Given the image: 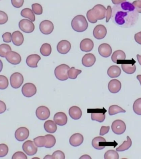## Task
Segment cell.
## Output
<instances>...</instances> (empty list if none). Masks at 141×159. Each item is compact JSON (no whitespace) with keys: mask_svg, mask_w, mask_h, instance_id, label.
I'll return each mask as SVG.
<instances>
[{"mask_svg":"<svg viewBox=\"0 0 141 159\" xmlns=\"http://www.w3.org/2000/svg\"><path fill=\"white\" fill-rule=\"evenodd\" d=\"M19 27L21 30L26 33H32L35 29V25L33 22L26 19L19 21Z\"/></svg>","mask_w":141,"mask_h":159,"instance_id":"obj_6","label":"cell"},{"mask_svg":"<svg viewBox=\"0 0 141 159\" xmlns=\"http://www.w3.org/2000/svg\"><path fill=\"white\" fill-rule=\"evenodd\" d=\"M46 139L45 136H40L33 139V142L37 147H43L45 146Z\"/></svg>","mask_w":141,"mask_h":159,"instance_id":"obj_37","label":"cell"},{"mask_svg":"<svg viewBox=\"0 0 141 159\" xmlns=\"http://www.w3.org/2000/svg\"><path fill=\"white\" fill-rule=\"evenodd\" d=\"M105 159H118L119 158L118 153L114 150H109L106 151L104 156Z\"/></svg>","mask_w":141,"mask_h":159,"instance_id":"obj_39","label":"cell"},{"mask_svg":"<svg viewBox=\"0 0 141 159\" xmlns=\"http://www.w3.org/2000/svg\"><path fill=\"white\" fill-rule=\"evenodd\" d=\"M11 3L13 7L19 8L23 6L24 0H11Z\"/></svg>","mask_w":141,"mask_h":159,"instance_id":"obj_47","label":"cell"},{"mask_svg":"<svg viewBox=\"0 0 141 159\" xmlns=\"http://www.w3.org/2000/svg\"><path fill=\"white\" fill-rule=\"evenodd\" d=\"M36 116L38 119L41 120H45L49 118L50 112L47 107L41 106L37 108L36 111Z\"/></svg>","mask_w":141,"mask_h":159,"instance_id":"obj_11","label":"cell"},{"mask_svg":"<svg viewBox=\"0 0 141 159\" xmlns=\"http://www.w3.org/2000/svg\"><path fill=\"white\" fill-rule=\"evenodd\" d=\"M0 1H1V0H0Z\"/></svg>","mask_w":141,"mask_h":159,"instance_id":"obj_61","label":"cell"},{"mask_svg":"<svg viewBox=\"0 0 141 159\" xmlns=\"http://www.w3.org/2000/svg\"><path fill=\"white\" fill-rule=\"evenodd\" d=\"M112 10L113 22L120 27H132L138 21L139 15L130 2H124L116 5L113 6Z\"/></svg>","mask_w":141,"mask_h":159,"instance_id":"obj_1","label":"cell"},{"mask_svg":"<svg viewBox=\"0 0 141 159\" xmlns=\"http://www.w3.org/2000/svg\"><path fill=\"white\" fill-rule=\"evenodd\" d=\"M135 39L137 43L141 45V31L135 34Z\"/></svg>","mask_w":141,"mask_h":159,"instance_id":"obj_53","label":"cell"},{"mask_svg":"<svg viewBox=\"0 0 141 159\" xmlns=\"http://www.w3.org/2000/svg\"><path fill=\"white\" fill-rule=\"evenodd\" d=\"M107 30L106 27L102 25H98L94 29L93 34L96 39H102L106 37Z\"/></svg>","mask_w":141,"mask_h":159,"instance_id":"obj_13","label":"cell"},{"mask_svg":"<svg viewBox=\"0 0 141 159\" xmlns=\"http://www.w3.org/2000/svg\"><path fill=\"white\" fill-rule=\"evenodd\" d=\"M72 28L78 32H82L87 29L88 24L85 16L79 15L75 16L72 20Z\"/></svg>","mask_w":141,"mask_h":159,"instance_id":"obj_3","label":"cell"},{"mask_svg":"<svg viewBox=\"0 0 141 159\" xmlns=\"http://www.w3.org/2000/svg\"><path fill=\"white\" fill-rule=\"evenodd\" d=\"M112 10L111 8V6H107V8L106 9V22H108L110 19L111 17V16H112Z\"/></svg>","mask_w":141,"mask_h":159,"instance_id":"obj_49","label":"cell"},{"mask_svg":"<svg viewBox=\"0 0 141 159\" xmlns=\"http://www.w3.org/2000/svg\"><path fill=\"white\" fill-rule=\"evenodd\" d=\"M40 30L43 34H50L54 30V25L51 21L48 20H44L40 24Z\"/></svg>","mask_w":141,"mask_h":159,"instance_id":"obj_10","label":"cell"},{"mask_svg":"<svg viewBox=\"0 0 141 159\" xmlns=\"http://www.w3.org/2000/svg\"><path fill=\"white\" fill-rule=\"evenodd\" d=\"M8 79L6 76L0 75V89H5L8 86Z\"/></svg>","mask_w":141,"mask_h":159,"instance_id":"obj_41","label":"cell"},{"mask_svg":"<svg viewBox=\"0 0 141 159\" xmlns=\"http://www.w3.org/2000/svg\"><path fill=\"white\" fill-rule=\"evenodd\" d=\"M8 16L6 12L0 11V25L6 23L8 21Z\"/></svg>","mask_w":141,"mask_h":159,"instance_id":"obj_45","label":"cell"},{"mask_svg":"<svg viewBox=\"0 0 141 159\" xmlns=\"http://www.w3.org/2000/svg\"><path fill=\"white\" fill-rule=\"evenodd\" d=\"M111 129L114 134L117 135H121L126 131V124L122 120L118 119L112 123Z\"/></svg>","mask_w":141,"mask_h":159,"instance_id":"obj_8","label":"cell"},{"mask_svg":"<svg viewBox=\"0 0 141 159\" xmlns=\"http://www.w3.org/2000/svg\"><path fill=\"white\" fill-rule=\"evenodd\" d=\"M43 159H53V157H52V156H51L50 155H46L45 157H44Z\"/></svg>","mask_w":141,"mask_h":159,"instance_id":"obj_58","label":"cell"},{"mask_svg":"<svg viewBox=\"0 0 141 159\" xmlns=\"http://www.w3.org/2000/svg\"><path fill=\"white\" fill-rule=\"evenodd\" d=\"M106 116L104 112H93L91 113V119L92 120H96L100 123H102L105 120Z\"/></svg>","mask_w":141,"mask_h":159,"instance_id":"obj_34","label":"cell"},{"mask_svg":"<svg viewBox=\"0 0 141 159\" xmlns=\"http://www.w3.org/2000/svg\"><path fill=\"white\" fill-rule=\"evenodd\" d=\"M134 111L139 115H141V98L136 99L133 105Z\"/></svg>","mask_w":141,"mask_h":159,"instance_id":"obj_40","label":"cell"},{"mask_svg":"<svg viewBox=\"0 0 141 159\" xmlns=\"http://www.w3.org/2000/svg\"><path fill=\"white\" fill-rule=\"evenodd\" d=\"M44 128L47 132L53 134L57 130L56 124L52 120H48L44 123Z\"/></svg>","mask_w":141,"mask_h":159,"instance_id":"obj_28","label":"cell"},{"mask_svg":"<svg viewBox=\"0 0 141 159\" xmlns=\"http://www.w3.org/2000/svg\"><path fill=\"white\" fill-rule=\"evenodd\" d=\"M11 40L12 43L16 46L22 45L24 41L23 34L19 31L13 32L11 36Z\"/></svg>","mask_w":141,"mask_h":159,"instance_id":"obj_23","label":"cell"},{"mask_svg":"<svg viewBox=\"0 0 141 159\" xmlns=\"http://www.w3.org/2000/svg\"><path fill=\"white\" fill-rule=\"evenodd\" d=\"M41 53L44 57H48L50 55L52 52V48L50 44L48 43H44L40 48Z\"/></svg>","mask_w":141,"mask_h":159,"instance_id":"obj_32","label":"cell"},{"mask_svg":"<svg viewBox=\"0 0 141 159\" xmlns=\"http://www.w3.org/2000/svg\"><path fill=\"white\" fill-rule=\"evenodd\" d=\"M132 4L134 6L135 8L138 13H141V1H133Z\"/></svg>","mask_w":141,"mask_h":159,"instance_id":"obj_50","label":"cell"},{"mask_svg":"<svg viewBox=\"0 0 141 159\" xmlns=\"http://www.w3.org/2000/svg\"><path fill=\"white\" fill-rule=\"evenodd\" d=\"M96 60V57L92 53H87L83 57L82 63L84 66L90 67L94 65Z\"/></svg>","mask_w":141,"mask_h":159,"instance_id":"obj_19","label":"cell"},{"mask_svg":"<svg viewBox=\"0 0 141 159\" xmlns=\"http://www.w3.org/2000/svg\"><path fill=\"white\" fill-rule=\"evenodd\" d=\"M121 70L120 67L117 66H112L108 68L107 74L111 78H117L121 75Z\"/></svg>","mask_w":141,"mask_h":159,"instance_id":"obj_27","label":"cell"},{"mask_svg":"<svg viewBox=\"0 0 141 159\" xmlns=\"http://www.w3.org/2000/svg\"><path fill=\"white\" fill-rule=\"evenodd\" d=\"M137 79L139 81L141 85V75H137Z\"/></svg>","mask_w":141,"mask_h":159,"instance_id":"obj_59","label":"cell"},{"mask_svg":"<svg viewBox=\"0 0 141 159\" xmlns=\"http://www.w3.org/2000/svg\"><path fill=\"white\" fill-rule=\"evenodd\" d=\"M22 92L24 96L27 98H31L36 93V87L33 83H27L22 87Z\"/></svg>","mask_w":141,"mask_h":159,"instance_id":"obj_9","label":"cell"},{"mask_svg":"<svg viewBox=\"0 0 141 159\" xmlns=\"http://www.w3.org/2000/svg\"><path fill=\"white\" fill-rule=\"evenodd\" d=\"M11 33L10 32H7L4 33L2 35V38L3 39V41L6 43H10L11 40Z\"/></svg>","mask_w":141,"mask_h":159,"instance_id":"obj_48","label":"cell"},{"mask_svg":"<svg viewBox=\"0 0 141 159\" xmlns=\"http://www.w3.org/2000/svg\"><path fill=\"white\" fill-rule=\"evenodd\" d=\"M8 151V147L7 145L4 143L0 144V157L6 156Z\"/></svg>","mask_w":141,"mask_h":159,"instance_id":"obj_43","label":"cell"},{"mask_svg":"<svg viewBox=\"0 0 141 159\" xmlns=\"http://www.w3.org/2000/svg\"><path fill=\"white\" fill-rule=\"evenodd\" d=\"M46 141L45 147L47 148H53L56 143V139L54 136L50 134H48L45 135Z\"/></svg>","mask_w":141,"mask_h":159,"instance_id":"obj_35","label":"cell"},{"mask_svg":"<svg viewBox=\"0 0 141 159\" xmlns=\"http://www.w3.org/2000/svg\"><path fill=\"white\" fill-rule=\"evenodd\" d=\"M21 15L22 17L29 19L32 22L35 21V16L33 11L29 8L23 9L21 11Z\"/></svg>","mask_w":141,"mask_h":159,"instance_id":"obj_29","label":"cell"},{"mask_svg":"<svg viewBox=\"0 0 141 159\" xmlns=\"http://www.w3.org/2000/svg\"><path fill=\"white\" fill-rule=\"evenodd\" d=\"M127 141H124L121 145L116 149V150L118 152L124 151L127 150L131 147L132 145V142L129 136L127 137Z\"/></svg>","mask_w":141,"mask_h":159,"instance_id":"obj_31","label":"cell"},{"mask_svg":"<svg viewBox=\"0 0 141 159\" xmlns=\"http://www.w3.org/2000/svg\"><path fill=\"white\" fill-rule=\"evenodd\" d=\"M2 68H3V63H2V61L0 59V72L2 71Z\"/></svg>","mask_w":141,"mask_h":159,"instance_id":"obj_57","label":"cell"},{"mask_svg":"<svg viewBox=\"0 0 141 159\" xmlns=\"http://www.w3.org/2000/svg\"><path fill=\"white\" fill-rule=\"evenodd\" d=\"M139 1H141V0H139Z\"/></svg>","mask_w":141,"mask_h":159,"instance_id":"obj_60","label":"cell"},{"mask_svg":"<svg viewBox=\"0 0 141 159\" xmlns=\"http://www.w3.org/2000/svg\"><path fill=\"white\" fill-rule=\"evenodd\" d=\"M126 0H111L113 3L114 5H118L124 2Z\"/></svg>","mask_w":141,"mask_h":159,"instance_id":"obj_54","label":"cell"},{"mask_svg":"<svg viewBox=\"0 0 141 159\" xmlns=\"http://www.w3.org/2000/svg\"><path fill=\"white\" fill-rule=\"evenodd\" d=\"M82 73L80 70L75 69V67H72L68 71V76L70 79H75L77 78L79 75Z\"/></svg>","mask_w":141,"mask_h":159,"instance_id":"obj_36","label":"cell"},{"mask_svg":"<svg viewBox=\"0 0 141 159\" xmlns=\"http://www.w3.org/2000/svg\"><path fill=\"white\" fill-rule=\"evenodd\" d=\"M23 151L28 156H33L35 155L38 151V148L34 142L28 140L25 142L22 145Z\"/></svg>","mask_w":141,"mask_h":159,"instance_id":"obj_5","label":"cell"},{"mask_svg":"<svg viewBox=\"0 0 141 159\" xmlns=\"http://www.w3.org/2000/svg\"><path fill=\"white\" fill-rule=\"evenodd\" d=\"M11 50V47L8 44L3 43L0 45V57L6 58L7 52Z\"/></svg>","mask_w":141,"mask_h":159,"instance_id":"obj_38","label":"cell"},{"mask_svg":"<svg viewBox=\"0 0 141 159\" xmlns=\"http://www.w3.org/2000/svg\"><path fill=\"white\" fill-rule=\"evenodd\" d=\"M121 67L123 71L128 74H133L136 70V66L132 63H122Z\"/></svg>","mask_w":141,"mask_h":159,"instance_id":"obj_30","label":"cell"},{"mask_svg":"<svg viewBox=\"0 0 141 159\" xmlns=\"http://www.w3.org/2000/svg\"><path fill=\"white\" fill-rule=\"evenodd\" d=\"M137 60H138L139 63L141 66V56L139 54H137Z\"/></svg>","mask_w":141,"mask_h":159,"instance_id":"obj_56","label":"cell"},{"mask_svg":"<svg viewBox=\"0 0 141 159\" xmlns=\"http://www.w3.org/2000/svg\"><path fill=\"white\" fill-rule=\"evenodd\" d=\"M41 60L40 56L38 54H31L28 56L26 59V63L31 68H37L38 63Z\"/></svg>","mask_w":141,"mask_h":159,"instance_id":"obj_21","label":"cell"},{"mask_svg":"<svg viewBox=\"0 0 141 159\" xmlns=\"http://www.w3.org/2000/svg\"><path fill=\"white\" fill-rule=\"evenodd\" d=\"M106 9L101 4L95 5L87 12L86 16L90 23H96L98 20H102L106 17Z\"/></svg>","mask_w":141,"mask_h":159,"instance_id":"obj_2","label":"cell"},{"mask_svg":"<svg viewBox=\"0 0 141 159\" xmlns=\"http://www.w3.org/2000/svg\"><path fill=\"white\" fill-rule=\"evenodd\" d=\"M32 11L35 14L40 15L43 13V7L40 4L37 3L33 4L32 5Z\"/></svg>","mask_w":141,"mask_h":159,"instance_id":"obj_42","label":"cell"},{"mask_svg":"<svg viewBox=\"0 0 141 159\" xmlns=\"http://www.w3.org/2000/svg\"><path fill=\"white\" fill-rule=\"evenodd\" d=\"M57 48L59 53L66 54L70 51L71 48V44L66 40H62L58 43Z\"/></svg>","mask_w":141,"mask_h":159,"instance_id":"obj_15","label":"cell"},{"mask_svg":"<svg viewBox=\"0 0 141 159\" xmlns=\"http://www.w3.org/2000/svg\"><path fill=\"white\" fill-rule=\"evenodd\" d=\"M15 138L19 141H24L28 139L29 135V131L25 127L18 128L15 132Z\"/></svg>","mask_w":141,"mask_h":159,"instance_id":"obj_12","label":"cell"},{"mask_svg":"<svg viewBox=\"0 0 141 159\" xmlns=\"http://www.w3.org/2000/svg\"><path fill=\"white\" fill-rule=\"evenodd\" d=\"M67 117L66 114L62 112L56 113L54 116V121L58 125L63 126L67 123Z\"/></svg>","mask_w":141,"mask_h":159,"instance_id":"obj_18","label":"cell"},{"mask_svg":"<svg viewBox=\"0 0 141 159\" xmlns=\"http://www.w3.org/2000/svg\"><path fill=\"white\" fill-rule=\"evenodd\" d=\"M84 140L83 136L79 133L72 135L69 139V143L71 146L77 147L81 145Z\"/></svg>","mask_w":141,"mask_h":159,"instance_id":"obj_20","label":"cell"},{"mask_svg":"<svg viewBox=\"0 0 141 159\" xmlns=\"http://www.w3.org/2000/svg\"><path fill=\"white\" fill-rule=\"evenodd\" d=\"M70 67L67 65L62 64L58 66L54 70L56 78L61 81L66 80L69 78L68 71Z\"/></svg>","mask_w":141,"mask_h":159,"instance_id":"obj_4","label":"cell"},{"mask_svg":"<svg viewBox=\"0 0 141 159\" xmlns=\"http://www.w3.org/2000/svg\"><path fill=\"white\" fill-rule=\"evenodd\" d=\"M80 159H91V157L88 155H85L82 156L80 158Z\"/></svg>","mask_w":141,"mask_h":159,"instance_id":"obj_55","label":"cell"},{"mask_svg":"<svg viewBox=\"0 0 141 159\" xmlns=\"http://www.w3.org/2000/svg\"><path fill=\"white\" fill-rule=\"evenodd\" d=\"M94 46V42L92 40L89 38H85L80 42V48L83 52H89L92 50Z\"/></svg>","mask_w":141,"mask_h":159,"instance_id":"obj_16","label":"cell"},{"mask_svg":"<svg viewBox=\"0 0 141 159\" xmlns=\"http://www.w3.org/2000/svg\"><path fill=\"white\" fill-rule=\"evenodd\" d=\"M110 127L109 126H102L101 127V129L100 130V135L102 136L105 135V134H107L109 132V130Z\"/></svg>","mask_w":141,"mask_h":159,"instance_id":"obj_51","label":"cell"},{"mask_svg":"<svg viewBox=\"0 0 141 159\" xmlns=\"http://www.w3.org/2000/svg\"><path fill=\"white\" fill-rule=\"evenodd\" d=\"M12 159H27V157L24 153L21 151L17 152L15 153L12 157Z\"/></svg>","mask_w":141,"mask_h":159,"instance_id":"obj_46","label":"cell"},{"mask_svg":"<svg viewBox=\"0 0 141 159\" xmlns=\"http://www.w3.org/2000/svg\"><path fill=\"white\" fill-rule=\"evenodd\" d=\"M6 109H7V107H6V105L4 102L0 100V114L5 112Z\"/></svg>","mask_w":141,"mask_h":159,"instance_id":"obj_52","label":"cell"},{"mask_svg":"<svg viewBox=\"0 0 141 159\" xmlns=\"http://www.w3.org/2000/svg\"><path fill=\"white\" fill-rule=\"evenodd\" d=\"M111 58L113 63L117 64L118 61H123L126 59V53L121 50L116 51L113 53Z\"/></svg>","mask_w":141,"mask_h":159,"instance_id":"obj_26","label":"cell"},{"mask_svg":"<svg viewBox=\"0 0 141 159\" xmlns=\"http://www.w3.org/2000/svg\"><path fill=\"white\" fill-rule=\"evenodd\" d=\"M99 54L101 57L107 58L111 56L112 53V48L110 45L106 43H103L100 44L98 47Z\"/></svg>","mask_w":141,"mask_h":159,"instance_id":"obj_17","label":"cell"},{"mask_svg":"<svg viewBox=\"0 0 141 159\" xmlns=\"http://www.w3.org/2000/svg\"><path fill=\"white\" fill-rule=\"evenodd\" d=\"M106 142V139L101 136L96 137L94 138L92 140V144L93 147L98 150H102L105 148V143Z\"/></svg>","mask_w":141,"mask_h":159,"instance_id":"obj_22","label":"cell"},{"mask_svg":"<svg viewBox=\"0 0 141 159\" xmlns=\"http://www.w3.org/2000/svg\"><path fill=\"white\" fill-rule=\"evenodd\" d=\"M126 111L117 105H113L109 107V114L110 116L115 115L119 113H125Z\"/></svg>","mask_w":141,"mask_h":159,"instance_id":"obj_33","label":"cell"},{"mask_svg":"<svg viewBox=\"0 0 141 159\" xmlns=\"http://www.w3.org/2000/svg\"><path fill=\"white\" fill-rule=\"evenodd\" d=\"M6 58L9 63L13 65L19 64L22 61L20 55L17 52L12 51L7 52Z\"/></svg>","mask_w":141,"mask_h":159,"instance_id":"obj_14","label":"cell"},{"mask_svg":"<svg viewBox=\"0 0 141 159\" xmlns=\"http://www.w3.org/2000/svg\"><path fill=\"white\" fill-rule=\"evenodd\" d=\"M24 82V77L19 73H13L10 77V83L12 88L18 89L21 86Z\"/></svg>","mask_w":141,"mask_h":159,"instance_id":"obj_7","label":"cell"},{"mask_svg":"<svg viewBox=\"0 0 141 159\" xmlns=\"http://www.w3.org/2000/svg\"><path fill=\"white\" fill-rule=\"evenodd\" d=\"M52 156L53 159H65V155L64 153L61 150H57L54 152Z\"/></svg>","mask_w":141,"mask_h":159,"instance_id":"obj_44","label":"cell"},{"mask_svg":"<svg viewBox=\"0 0 141 159\" xmlns=\"http://www.w3.org/2000/svg\"><path fill=\"white\" fill-rule=\"evenodd\" d=\"M69 115L74 120H78L81 117L82 112L81 109L77 106H72L69 109Z\"/></svg>","mask_w":141,"mask_h":159,"instance_id":"obj_25","label":"cell"},{"mask_svg":"<svg viewBox=\"0 0 141 159\" xmlns=\"http://www.w3.org/2000/svg\"><path fill=\"white\" fill-rule=\"evenodd\" d=\"M108 89L110 92L112 93H117L121 90V82L117 79L112 80L109 82Z\"/></svg>","mask_w":141,"mask_h":159,"instance_id":"obj_24","label":"cell"}]
</instances>
